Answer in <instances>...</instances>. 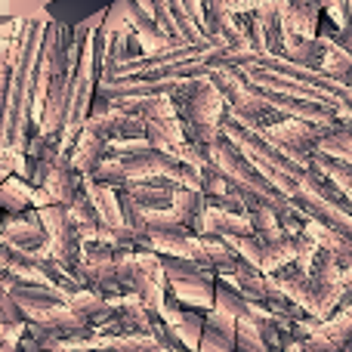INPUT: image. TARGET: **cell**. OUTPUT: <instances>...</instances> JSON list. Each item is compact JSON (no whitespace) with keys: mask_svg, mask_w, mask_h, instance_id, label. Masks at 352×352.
Here are the masks:
<instances>
[{"mask_svg":"<svg viewBox=\"0 0 352 352\" xmlns=\"http://www.w3.org/2000/svg\"><path fill=\"white\" fill-rule=\"evenodd\" d=\"M256 6V0H201L204 10V28L207 31H223L235 22L238 16H248Z\"/></svg>","mask_w":352,"mask_h":352,"instance_id":"17","label":"cell"},{"mask_svg":"<svg viewBox=\"0 0 352 352\" xmlns=\"http://www.w3.org/2000/svg\"><path fill=\"white\" fill-rule=\"evenodd\" d=\"M318 3H322L324 19H331V22L337 25V31L349 25V6H346V0H318Z\"/></svg>","mask_w":352,"mask_h":352,"instance_id":"21","label":"cell"},{"mask_svg":"<svg viewBox=\"0 0 352 352\" xmlns=\"http://www.w3.org/2000/svg\"><path fill=\"white\" fill-rule=\"evenodd\" d=\"M50 22L34 19H19V31L6 62H0V148L28 146L34 133V87H37V65H41V50L47 37Z\"/></svg>","mask_w":352,"mask_h":352,"instance_id":"1","label":"cell"},{"mask_svg":"<svg viewBox=\"0 0 352 352\" xmlns=\"http://www.w3.org/2000/svg\"><path fill=\"white\" fill-rule=\"evenodd\" d=\"M322 3L318 0H291L285 10V43L318 37V22H322Z\"/></svg>","mask_w":352,"mask_h":352,"instance_id":"13","label":"cell"},{"mask_svg":"<svg viewBox=\"0 0 352 352\" xmlns=\"http://www.w3.org/2000/svg\"><path fill=\"white\" fill-rule=\"evenodd\" d=\"M164 272H167V294H173L179 303L201 312L213 309V300H217V269L204 266L198 260H188V256H164Z\"/></svg>","mask_w":352,"mask_h":352,"instance_id":"3","label":"cell"},{"mask_svg":"<svg viewBox=\"0 0 352 352\" xmlns=\"http://www.w3.org/2000/svg\"><path fill=\"white\" fill-rule=\"evenodd\" d=\"M269 343L263 337L260 324L254 318H238V331H235V349H254V352H263Z\"/></svg>","mask_w":352,"mask_h":352,"instance_id":"20","label":"cell"},{"mask_svg":"<svg viewBox=\"0 0 352 352\" xmlns=\"http://www.w3.org/2000/svg\"><path fill=\"white\" fill-rule=\"evenodd\" d=\"M201 232H213V235H254V223H250L248 207L232 210V207H219L207 201L204 217H201Z\"/></svg>","mask_w":352,"mask_h":352,"instance_id":"12","label":"cell"},{"mask_svg":"<svg viewBox=\"0 0 352 352\" xmlns=\"http://www.w3.org/2000/svg\"><path fill=\"white\" fill-rule=\"evenodd\" d=\"M291 0H256L248 12L250 37L256 53H281L285 50V10Z\"/></svg>","mask_w":352,"mask_h":352,"instance_id":"6","label":"cell"},{"mask_svg":"<svg viewBox=\"0 0 352 352\" xmlns=\"http://www.w3.org/2000/svg\"><path fill=\"white\" fill-rule=\"evenodd\" d=\"M37 186L25 173H10L0 182V207L6 213H22L28 207H34Z\"/></svg>","mask_w":352,"mask_h":352,"instance_id":"16","label":"cell"},{"mask_svg":"<svg viewBox=\"0 0 352 352\" xmlns=\"http://www.w3.org/2000/svg\"><path fill=\"white\" fill-rule=\"evenodd\" d=\"M142 303L152 312H161L167 300V272H164V256L152 248H136L133 250V269H130V285Z\"/></svg>","mask_w":352,"mask_h":352,"instance_id":"4","label":"cell"},{"mask_svg":"<svg viewBox=\"0 0 352 352\" xmlns=\"http://www.w3.org/2000/svg\"><path fill=\"white\" fill-rule=\"evenodd\" d=\"M109 133H105L102 127H99L93 118H87L84 127L78 130V140H74L72 152H68V158H72V164L78 167L80 173H93L99 167V161L105 158V152H109Z\"/></svg>","mask_w":352,"mask_h":352,"instance_id":"9","label":"cell"},{"mask_svg":"<svg viewBox=\"0 0 352 352\" xmlns=\"http://www.w3.org/2000/svg\"><path fill=\"white\" fill-rule=\"evenodd\" d=\"M0 19H34V22H53L47 0H0Z\"/></svg>","mask_w":352,"mask_h":352,"instance_id":"19","label":"cell"},{"mask_svg":"<svg viewBox=\"0 0 352 352\" xmlns=\"http://www.w3.org/2000/svg\"><path fill=\"white\" fill-rule=\"evenodd\" d=\"M340 346H352V303L337 309L324 322H318L300 349H340Z\"/></svg>","mask_w":352,"mask_h":352,"instance_id":"11","label":"cell"},{"mask_svg":"<svg viewBox=\"0 0 352 352\" xmlns=\"http://www.w3.org/2000/svg\"><path fill=\"white\" fill-rule=\"evenodd\" d=\"M41 186L53 195V201H59V204H72V201L78 198V192L84 188V173L72 164L68 155H62V158L50 167V173L43 176Z\"/></svg>","mask_w":352,"mask_h":352,"instance_id":"15","label":"cell"},{"mask_svg":"<svg viewBox=\"0 0 352 352\" xmlns=\"http://www.w3.org/2000/svg\"><path fill=\"white\" fill-rule=\"evenodd\" d=\"M207 207V195L192 186H176L173 201L161 210L146 213L148 229H186V232H201V217Z\"/></svg>","mask_w":352,"mask_h":352,"instance_id":"5","label":"cell"},{"mask_svg":"<svg viewBox=\"0 0 352 352\" xmlns=\"http://www.w3.org/2000/svg\"><path fill=\"white\" fill-rule=\"evenodd\" d=\"M109 3H115V0H47V10L56 22L74 25V22H80V19L93 16V12L105 10Z\"/></svg>","mask_w":352,"mask_h":352,"instance_id":"18","label":"cell"},{"mask_svg":"<svg viewBox=\"0 0 352 352\" xmlns=\"http://www.w3.org/2000/svg\"><path fill=\"white\" fill-rule=\"evenodd\" d=\"M324 31H328V37H334V41L340 43L343 50H349V53H352V25H346V28L337 31V25L328 19V28H324Z\"/></svg>","mask_w":352,"mask_h":352,"instance_id":"22","label":"cell"},{"mask_svg":"<svg viewBox=\"0 0 352 352\" xmlns=\"http://www.w3.org/2000/svg\"><path fill=\"white\" fill-rule=\"evenodd\" d=\"M235 331H238V318L213 306V309L204 312V331H201V346L198 349H204V352L235 349Z\"/></svg>","mask_w":352,"mask_h":352,"instance_id":"14","label":"cell"},{"mask_svg":"<svg viewBox=\"0 0 352 352\" xmlns=\"http://www.w3.org/2000/svg\"><path fill=\"white\" fill-rule=\"evenodd\" d=\"M170 96L176 115L182 121V130H186V140L198 146L204 155H210L213 142L223 136V121L226 111H229L226 93L219 90L210 74H198L188 84L176 87Z\"/></svg>","mask_w":352,"mask_h":352,"instance_id":"2","label":"cell"},{"mask_svg":"<svg viewBox=\"0 0 352 352\" xmlns=\"http://www.w3.org/2000/svg\"><path fill=\"white\" fill-rule=\"evenodd\" d=\"M3 244L19 250H34L47 244V226L41 219L37 207H28L22 213H10L3 217Z\"/></svg>","mask_w":352,"mask_h":352,"instance_id":"8","label":"cell"},{"mask_svg":"<svg viewBox=\"0 0 352 352\" xmlns=\"http://www.w3.org/2000/svg\"><path fill=\"white\" fill-rule=\"evenodd\" d=\"M263 136H266L269 142H275L278 148H285V152H316L318 142H322L324 136V127H318V124L312 121H303V118H294V115H285V118H275V121L263 124Z\"/></svg>","mask_w":352,"mask_h":352,"instance_id":"7","label":"cell"},{"mask_svg":"<svg viewBox=\"0 0 352 352\" xmlns=\"http://www.w3.org/2000/svg\"><path fill=\"white\" fill-rule=\"evenodd\" d=\"M158 316L173 328V334L179 337L182 346H188V349L201 346V331H204V312L201 309H192V306L179 303L173 294H167V300H164Z\"/></svg>","mask_w":352,"mask_h":352,"instance_id":"10","label":"cell"},{"mask_svg":"<svg viewBox=\"0 0 352 352\" xmlns=\"http://www.w3.org/2000/svg\"><path fill=\"white\" fill-rule=\"evenodd\" d=\"M346 6H349V25H352V0H346Z\"/></svg>","mask_w":352,"mask_h":352,"instance_id":"23","label":"cell"}]
</instances>
